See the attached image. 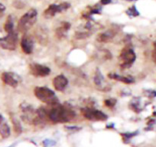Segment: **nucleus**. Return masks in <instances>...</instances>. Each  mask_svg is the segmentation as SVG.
Here are the masks:
<instances>
[{
	"instance_id": "obj_1",
	"label": "nucleus",
	"mask_w": 156,
	"mask_h": 147,
	"mask_svg": "<svg viewBox=\"0 0 156 147\" xmlns=\"http://www.w3.org/2000/svg\"><path fill=\"white\" fill-rule=\"evenodd\" d=\"M49 106L50 109H46L47 117L53 123H67L75 117L74 111L66 105L58 103Z\"/></svg>"
},
{
	"instance_id": "obj_2",
	"label": "nucleus",
	"mask_w": 156,
	"mask_h": 147,
	"mask_svg": "<svg viewBox=\"0 0 156 147\" xmlns=\"http://www.w3.org/2000/svg\"><path fill=\"white\" fill-rule=\"evenodd\" d=\"M37 13L34 9H31L25 14H24L18 22V31L25 34L29 29L32 28L37 21Z\"/></svg>"
},
{
	"instance_id": "obj_3",
	"label": "nucleus",
	"mask_w": 156,
	"mask_h": 147,
	"mask_svg": "<svg viewBox=\"0 0 156 147\" xmlns=\"http://www.w3.org/2000/svg\"><path fill=\"white\" fill-rule=\"evenodd\" d=\"M34 94L39 100L48 105L59 103L55 92L47 87H36L34 90Z\"/></svg>"
},
{
	"instance_id": "obj_4",
	"label": "nucleus",
	"mask_w": 156,
	"mask_h": 147,
	"mask_svg": "<svg viewBox=\"0 0 156 147\" xmlns=\"http://www.w3.org/2000/svg\"><path fill=\"white\" fill-rule=\"evenodd\" d=\"M136 59V55L132 48L126 46L122 49L119 55V61L122 69L129 68Z\"/></svg>"
},
{
	"instance_id": "obj_5",
	"label": "nucleus",
	"mask_w": 156,
	"mask_h": 147,
	"mask_svg": "<svg viewBox=\"0 0 156 147\" xmlns=\"http://www.w3.org/2000/svg\"><path fill=\"white\" fill-rule=\"evenodd\" d=\"M18 42V34L16 31L7 33L4 37H0V47L5 50H16Z\"/></svg>"
},
{
	"instance_id": "obj_6",
	"label": "nucleus",
	"mask_w": 156,
	"mask_h": 147,
	"mask_svg": "<svg viewBox=\"0 0 156 147\" xmlns=\"http://www.w3.org/2000/svg\"><path fill=\"white\" fill-rule=\"evenodd\" d=\"M81 113L86 119L91 121H105L108 119V117L106 113L99 109L91 107L83 108L81 109Z\"/></svg>"
},
{
	"instance_id": "obj_7",
	"label": "nucleus",
	"mask_w": 156,
	"mask_h": 147,
	"mask_svg": "<svg viewBox=\"0 0 156 147\" xmlns=\"http://www.w3.org/2000/svg\"><path fill=\"white\" fill-rule=\"evenodd\" d=\"M70 7V4L67 2H61L60 4H51L44 12V16L46 19H51L58 13L67 11Z\"/></svg>"
},
{
	"instance_id": "obj_8",
	"label": "nucleus",
	"mask_w": 156,
	"mask_h": 147,
	"mask_svg": "<svg viewBox=\"0 0 156 147\" xmlns=\"http://www.w3.org/2000/svg\"><path fill=\"white\" fill-rule=\"evenodd\" d=\"M29 70L33 76L38 77H47L51 74L50 67L37 63H31L29 65Z\"/></svg>"
},
{
	"instance_id": "obj_9",
	"label": "nucleus",
	"mask_w": 156,
	"mask_h": 147,
	"mask_svg": "<svg viewBox=\"0 0 156 147\" xmlns=\"http://www.w3.org/2000/svg\"><path fill=\"white\" fill-rule=\"evenodd\" d=\"M94 81L96 85V88L98 90H100V91L106 92V91H109L111 89L110 84L105 80L103 76L102 75L101 71L99 69L96 70Z\"/></svg>"
},
{
	"instance_id": "obj_10",
	"label": "nucleus",
	"mask_w": 156,
	"mask_h": 147,
	"mask_svg": "<svg viewBox=\"0 0 156 147\" xmlns=\"http://www.w3.org/2000/svg\"><path fill=\"white\" fill-rule=\"evenodd\" d=\"M1 79L8 86L16 88L20 81V77L12 72H3L1 75Z\"/></svg>"
},
{
	"instance_id": "obj_11",
	"label": "nucleus",
	"mask_w": 156,
	"mask_h": 147,
	"mask_svg": "<svg viewBox=\"0 0 156 147\" xmlns=\"http://www.w3.org/2000/svg\"><path fill=\"white\" fill-rule=\"evenodd\" d=\"M119 29L116 28V27H114V28H110L109 30H106V31H103V32L100 33V34L97 35V40L99 42L102 43H107L109 42L112 40V38L115 36V34H117Z\"/></svg>"
},
{
	"instance_id": "obj_12",
	"label": "nucleus",
	"mask_w": 156,
	"mask_h": 147,
	"mask_svg": "<svg viewBox=\"0 0 156 147\" xmlns=\"http://www.w3.org/2000/svg\"><path fill=\"white\" fill-rule=\"evenodd\" d=\"M21 48H22V52L26 55H30L33 52L34 50V41L31 38V36H28L27 34H24L23 37L21 40Z\"/></svg>"
},
{
	"instance_id": "obj_13",
	"label": "nucleus",
	"mask_w": 156,
	"mask_h": 147,
	"mask_svg": "<svg viewBox=\"0 0 156 147\" xmlns=\"http://www.w3.org/2000/svg\"><path fill=\"white\" fill-rule=\"evenodd\" d=\"M68 84V80L63 74L56 76L53 80V86L58 91H64Z\"/></svg>"
},
{
	"instance_id": "obj_14",
	"label": "nucleus",
	"mask_w": 156,
	"mask_h": 147,
	"mask_svg": "<svg viewBox=\"0 0 156 147\" xmlns=\"http://www.w3.org/2000/svg\"><path fill=\"white\" fill-rule=\"evenodd\" d=\"M70 28V23L67 22H63L61 23V25L56 29V36L59 39L64 38L67 36V32Z\"/></svg>"
},
{
	"instance_id": "obj_15",
	"label": "nucleus",
	"mask_w": 156,
	"mask_h": 147,
	"mask_svg": "<svg viewBox=\"0 0 156 147\" xmlns=\"http://www.w3.org/2000/svg\"><path fill=\"white\" fill-rule=\"evenodd\" d=\"M108 77L110 79H112V80L118 81L122 82V83L126 84H133L135 81L134 78L130 77V76H127V77L126 76H120L116 73H109L108 74Z\"/></svg>"
},
{
	"instance_id": "obj_16",
	"label": "nucleus",
	"mask_w": 156,
	"mask_h": 147,
	"mask_svg": "<svg viewBox=\"0 0 156 147\" xmlns=\"http://www.w3.org/2000/svg\"><path fill=\"white\" fill-rule=\"evenodd\" d=\"M0 134L3 138H8L10 136L9 127L1 114H0Z\"/></svg>"
},
{
	"instance_id": "obj_17",
	"label": "nucleus",
	"mask_w": 156,
	"mask_h": 147,
	"mask_svg": "<svg viewBox=\"0 0 156 147\" xmlns=\"http://www.w3.org/2000/svg\"><path fill=\"white\" fill-rule=\"evenodd\" d=\"M101 10L102 7L99 5H96L94 6H90L88 8L87 12L83 13V16L85 19H88V20H90V19H92L93 15L100 14L101 13Z\"/></svg>"
},
{
	"instance_id": "obj_18",
	"label": "nucleus",
	"mask_w": 156,
	"mask_h": 147,
	"mask_svg": "<svg viewBox=\"0 0 156 147\" xmlns=\"http://www.w3.org/2000/svg\"><path fill=\"white\" fill-rule=\"evenodd\" d=\"M4 30L6 33H11L14 31V20L12 16H9L4 24Z\"/></svg>"
},
{
	"instance_id": "obj_19",
	"label": "nucleus",
	"mask_w": 156,
	"mask_h": 147,
	"mask_svg": "<svg viewBox=\"0 0 156 147\" xmlns=\"http://www.w3.org/2000/svg\"><path fill=\"white\" fill-rule=\"evenodd\" d=\"M126 13L129 17H136V16H139V11H138L137 9L136 8L135 5H133L132 7L129 8L128 9L126 10Z\"/></svg>"
},
{
	"instance_id": "obj_20",
	"label": "nucleus",
	"mask_w": 156,
	"mask_h": 147,
	"mask_svg": "<svg viewBox=\"0 0 156 147\" xmlns=\"http://www.w3.org/2000/svg\"><path fill=\"white\" fill-rule=\"evenodd\" d=\"M130 107L133 110L136 112H139L141 110L140 105H139V100L138 99H134L132 100V103H130Z\"/></svg>"
},
{
	"instance_id": "obj_21",
	"label": "nucleus",
	"mask_w": 156,
	"mask_h": 147,
	"mask_svg": "<svg viewBox=\"0 0 156 147\" xmlns=\"http://www.w3.org/2000/svg\"><path fill=\"white\" fill-rule=\"evenodd\" d=\"M116 99L115 98H109L106 99V100H104V104L105 106H107L109 108H112L115 106L116 104Z\"/></svg>"
},
{
	"instance_id": "obj_22",
	"label": "nucleus",
	"mask_w": 156,
	"mask_h": 147,
	"mask_svg": "<svg viewBox=\"0 0 156 147\" xmlns=\"http://www.w3.org/2000/svg\"><path fill=\"white\" fill-rule=\"evenodd\" d=\"M13 124L15 126V130L17 133H21L22 132V127H21L20 124L19 123V121L16 120H13Z\"/></svg>"
},
{
	"instance_id": "obj_23",
	"label": "nucleus",
	"mask_w": 156,
	"mask_h": 147,
	"mask_svg": "<svg viewBox=\"0 0 156 147\" xmlns=\"http://www.w3.org/2000/svg\"><path fill=\"white\" fill-rule=\"evenodd\" d=\"M146 94L147 97H150V98H152V97H156V91H151V90H148V91H146V92L145 93Z\"/></svg>"
},
{
	"instance_id": "obj_24",
	"label": "nucleus",
	"mask_w": 156,
	"mask_h": 147,
	"mask_svg": "<svg viewBox=\"0 0 156 147\" xmlns=\"http://www.w3.org/2000/svg\"><path fill=\"white\" fill-rule=\"evenodd\" d=\"M153 47H154V50H153L152 52V58L154 62H156V41L153 43Z\"/></svg>"
},
{
	"instance_id": "obj_25",
	"label": "nucleus",
	"mask_w": 156,
	"mask_h": 147,
	"mask_svg": "<svg viewBox=\"0 0 156 147\" xmlns=\"http://www.w3.org/2000/svg\"><path fill=\"white\" fill-rule=\"evenodd\" d=\"M5 11V7L3 4L0 3V17H2L3 16L4 13Z\"/></svg>"
},
{
	"instance_id": "obj_26",
	"label": "nucleus",
	"mask_w": 156,
	"mask_h": 147,
	"mask_svg": "<svg viewBox=\"0 0 156 147\" xmlns=\"http://www.w3.org/2000/svg\"><path fill=\"white\" fill-rule=\"evenodd\" d=\"M112 0H101L102 5H108V4L111 3Z\"/></svg>"
},
{
	"instance_id": "obj_27",
	"label": "nucleus",
	"mask_w": 156,
	"mask_h": 147,
	"mask_svg": "<svg viewBox=\"0 0 156 147\" xmlns=\"http://www.w3.org/2000/svg\"><path fill=\"white\" fill-rule=\"evenodd\" d=\"M125 1H129V2H132V1H136V0H125Z\"/></svg>"
}]
</instances>
